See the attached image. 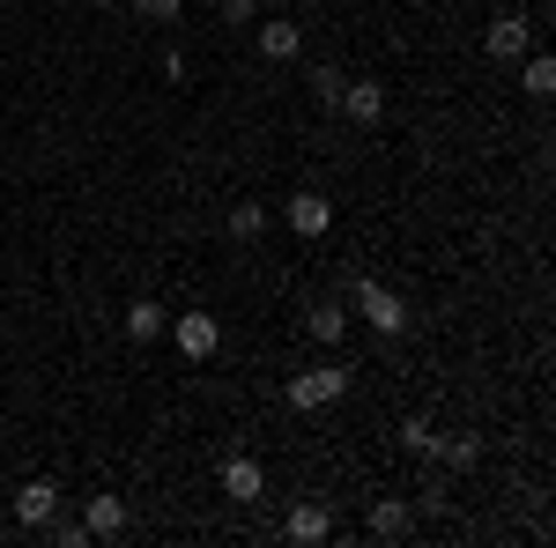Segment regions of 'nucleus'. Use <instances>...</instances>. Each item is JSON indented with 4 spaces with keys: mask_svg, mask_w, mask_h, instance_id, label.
<instances>
[{
    "mask_svg": "<svg viewBox=\"0 0 556 548\" xmlns=\"http://www.w3.org/2000/svg\"><path fill=\"white\" fill-rule=\"evenodd\" d=\"M134 8H141V15H156V23H178V8H186V0H134Z\"/></svg>",
    "mask_w": 556,
    "mask_h": 548,
    "instance_id": "obj_20",
    "label": "nucleus"
},
{
    "mask_svg": "<svg viewBox=\"0 0 556 548\" xmlns=\"http://www.w3.org/2000/svg\"><path fill=\"white\" fill-rule=\"evenodd\" d=\"M401 445H408V453H424V460H430V445H438V430H430L424 416H408V422H401Z\"/></svg>",
    "mask_w": 556,
    "mask_h": 548,
    "instance_id": "obj_18",
    "label": "nucleus"
},
{
    "mask_svg": "<svg viewBox=\"0 0 556 548\" xmlns=\"http://www.w3.org/2000/svg\"><path fill=\"white\" fill-rule=\"evenodd\" d=\"M304 327H312V341H327V348H334V341L349 334V311H342V304H319V311H312Z\"/></svg>",
    "mask_w": 556,
    "mask_h": 548,
    "instance_id": "obj_15",
    "label": "nucleus"
},
{
    "mask_svg": "<svg viewBox=\"0 0 556 548\" xmlns=\"http://www.w3.org/2000/svg\"><path fill=\"white\" fill-rule=\"evenodd\" d=\"M83 526H89V541H119V534H127V505H119V497H89Z\"/></svg>",
    "mask_w": 556,
    "mask_h": 548,
    "instance_id": "obj_11",
    "label": "nucleus"
},
{
    "mask_svg": "<svg viewBox=\"0 0 556 548\" xmlns=\"http://www.w3.org/2000/svg\"><path fill=\"white\" fill-rule=\"evenodd\" d=\"M156 334H164V311H156L149 296H141V304H127V341H141V348H149Z\"/></svg>",
    "mask_w": 556,
    "mask_h": 548,
    "instance_id": "obj_14",
    "label": "nucleus"
},
{
    "mask_svg": "<svg viewBox=\"0 0 556 548\" xmlns=\"http://www.w3.org/2000/svg\"><path fill=\"white\" fill-rule=\"evenodd\" d=\"M430 460L445 467V474H460V467L482 460V445H475V437H438V445H430Z\"/></svg>",
    "mask_w": 556,
    "mask_h": 548,
    "instance_id": "obj_13",
    "label": "nucleus"
},
{
    "mask_svg": "<svg viewBox=\"0 0 556 548\" xmlns=\"http://www.w3.org/2000/svg\"><path fill=\"white\" fill-rule=\"evenodd\" d=\"M327 534H334V519H327V505H298L290 519H282V541H298V548L327 541Z\"/></svg>",
    "mask_w": 556,
    "mask_h": 548,
    "instance_id": "obj_9",
    "label": "nucleus"
},
{
    "mask_svg": "<svg viewBox=\"0 0 556 548\" xmlns=\"http://www.w3.org/2000/svg\"><path fill=\"white\" fill-rule=\"evenodd\" d=\"M356 311H364V319H371L379 334H401V327H408V304L386 290V282H371V275L356 282Z\"/></svg>",
    "mask_w": 556,
    "mask_h": 548,
    "instance_id": "obj_2",
    "label": "nucleus"
},
{
    "mask_svg": "<svg viewBox=\"0 0 556 548\" xmlns=\"http://www.w3.org/2000/svg\"><path fill=\"white\" fill-rule=\"evenodd\" d=\"M253 38H260V60H275V67H290V60L304 52V30H298V23H282V15H275V23H260Z\"/></svg>",
    "mask_w": 556,
    "mask_h": 548,
    "instance_id": "obj_6",
    "label": "nucleus"
},
{
    "mask_svg": "<svg viewBox=\"0 0 556 548\" xmlns=\"http://www.w3.org/2000/svg\"><path fill=\"white\" fill-rule=\"evenodd\" d=\"M260 15V0H223V23H253Z\"/></svg>",
    "mask_w": 556,
    "mask_h": 548,
    "instance_id": "obj_21",
    "label": "nucleus"
},
{
    "mask_svg": "<svg viewBox=\"0 0 556 548\" xmlns=\"http://www.w3.org/2000/svg\"><path fill=\"white\" fill-rule=\"evenodd\" d=\"M52 511H60V489H52L45 474L15 489V519H23V526H52Z\"/></svg>",
    "mask_w": 556,
    "mask_h": 548,
    "instance_id": "obj_7",
    "label": "nucleus"
},
{
    "mask_svg": "<svg viewBox=\"0 0 556 548\" xmlns=\"http://www.w3.org/2000/svg\"><path fill=\"white\" fill-rule=\"evenodd\" d=\"M371 534H379V541H393V534H408V505H401V497H386V505L371 511Z\"/></svg>",
    "mask_w": 556,
    "mask_h": 548,
    "instance_id": "obj_16",
    "label": "nucleus"
},
{
    "mask_svg": "<svg viewBox=\"0 0 556 548\" xmlns=\"http://www.w3.org/2000/svg\"><path fill=\"white\" fill-rule=\"evenodd\" d=\"M260 230H267V208L260 201H238L230 208V238H260Z\"/></svg>",
    "mask_w": 556,
    "mask_h": 548,
    "instance_id": "obj_17",
    "label": "nucleus"
},
{
    "mask_svg": "<svg viewBox=\"0 0 556 548\" xmlns=\"http://www.w3.org/2000/svg\"><path fill=\"white\" fill-rule=\"evenodd\" d=\"M334 104H342L356 127H379V119H386V82H342Z\"/></svg>",
    "mask_w": 556,
    "mask_h": 548,
    "instance_id": "obj_5",
    "label": "nucleus"
},
{
    "mask_svg": "<svg viewBox=\"0 0 556 548\" xmlns=\"http://www.w3.org/2000/svg\"><path fill=\"white\" fill-rule=\"evenodd\" d=\"M172 334H178V348H186V356L201 364V356H215V341H223V327H215L208 311H186V319H178Z\"/></svg>",
    "mask_w": 556,
    "mask_h": 548,
    "instance_id": "obj_10",
    "label": "nucleus"
},
{
    "mask_svg": "<svg viewBox=\"0 0 556 548\" xmlns=\"http://www.w3.org/2000/svg\"><path fill=\"white\" fill-rule=\"evenodd\" d=\"M349 393V371L342 364H312V371H298L290 379V408H334Z\"/></svg>",
    "mask_w": 556,
    "mask_h": 548,
    "instance_id": "obj_1",
    "label": "nucleus"
},
{
    "mask_svg": "<svg viewBox=\"0 0 556 548\" xmlns=\"http://www.w3.org/2000/svg\"><path fill=\"white\" fill-rule=\"evenodd\" d=\"M223 497H230V505H253V497H267V474H260V460H223Z\"/></svg>",
    "mask_w": 556,
    "mask_h": 548,
    "instance_id": "obj_8",
    "label": "nucleus"
},
{
    "mask_svg": "<svg viewBox=\"0 0 556 548\" xmlns=\"http://www.w3.org/2000/svg\"><path fill=\"white\" fill-rule=\"evenodd\" d=\"M342 82H349V75H334V67H319V75H312V97H319V104L334 112V97H342Z\"/></svg>",
    "mask_w": 556,
    "mask_h": 548,
    "instance_id": "obj_19",
    "label": "nucleus"
},
{
    "mask_svg": "<svg viewBox=\"0 0 556 548\" xmlns=\"http://www.w3.org/2000/svg\"><path fill=\"white\" fill-rule=\"evenodd\" d=\"M482 44H490V60H519V52L534 44V23H527V15H497V23L482 30Z\"/></svg>",
    "mask_w": 556,
    "mask_h": 548,
    "instance_id": "obj_4",
    "label": "nucleus"
},
{
    "mask_svg": "<svg viewBox=\"0 0 556 548\" xmlns=\"http://www.w3.org/2000/svg\"><path fill=\"white\" fill-rule=\"evenodd\" d=\"M519 60H527V67H519V89H527V97H549L556 89V60L549 52H519Z\"/></svg>",
    "mask_w": 556,
    "mask_h": 548,
    "instance_id": "obj_12",
    "label": "nucleus"
},
{
    "mask_svg": "<svg viewBox=\"0 0 556 548\" xmlns=\"http://www.w3.org/2000/svg\"><path fill=\"white\" fill-rule=\"evenodd\" d=\"M290 230H298V238H327V230H334V201H327V193H290Z\"/></svg>",
    "mask_w": 556,
    "mask_h": 548,
    "instance_id": "obj_3",
    "label": "nucleus"
},
{
    "mask_svg": "<svg viewBox=\"0 0 556 548\" xmlns=\"http://www.w3.org/2000/svg\"><path fill=\"white\" fill-rule=\"evenodd\" d=\"M97 8H112V0H97Z\"/></svg>",
    "mask_w": 556,
    "mask_h": 548,
    "instance_id": "obj_23",
    "label": "nucleus"
},
{
    "mask_svg": "<svg viewBox=\"0 0 556 548\" xmlns=\"http://www.w3.org/2000/svg\"><path fill=\"white\" fill-rule=\"evenodd\" d=\"M260 8H282V0H260Z\"/></svg>",
    "mask_w": 556,
    "mask_h": 548,
    "instance_id": "obj_22",
    "label": "nucleus"
}]
</instances>
